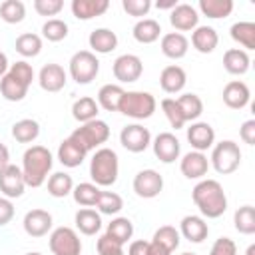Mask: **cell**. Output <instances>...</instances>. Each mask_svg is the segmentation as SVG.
<instances>
[{
  "mask_svg": "<svg viewBox=\"0 0 255 255\" xmlns=\"http://www.w3.org/2000/svg\"><path fill=\"white\" fill-rule=\"evenodd\" d=\"M191 199L201 217L217 219L227 211V195L217 179H199L191 191Z\"/></svg>",
  "mask_w": 255,
  "mask_h": 255,
  "instance_id": "6da1fadb",
  "label": "cell"
},
{
  "mask_svg": "<svg viewBox=\"0 0 255 255\" xmlns=\"http://www.w3.org/2000/svg\"><path fill=\"white\" fill-rule=\"evenodd\" d=\"M54 157L52 151L44 145H30L22 155V175L26 187H42L52 171Z\"/></svg>",
  "mask_w": 255,
  "mask_h": 255,
  "instance_id": "7a4b0ae2",
  "label": "cell"
},
{
  "mask_svg": "<svg viewBox=\"0 0 255 255\" xmlns=\"http://www.w3.org/2000/svg\"><path fill=\"white\" fill-rule=\"evenodd\" d=\"M34 80V68L26 60L10 64L8 72L0 78V94L8 102H22Z\"/></svg>",
  "mask_w": 255,
  "mask_h": 255,
  "instance_id": "3957f363",
  "label": "cell"
},
{
  "mask_svg": "<svg viewBox=\"0 0 255 255\" xmlns=\"http://www.w3.org/2000/svg\"><path fill=\"white\" fill-rule=\"evenodd\" d=\"M120 159L112 147H98L90 159V177L98 187H110L118 181Z\"/></svg>",
  "mask_w": 255,
  "mask_h": 255,
  "instance_id": "277c9868",
  "label": "cell"
},
{
  "mask_svg": "<svg viewBox=\"0 0 255 255\" xmlns=\"http://www.w3.org/2000/svg\"><path fill=\"white\" fill-rule=\"evenodd\" d=\"M155 108H157V102L149 92L131 90V92H124L118 112L131 120H147L153 116Z\"/></svg>",
  "mask_w": 255,
  "mask_h": 255,
  "instance_id": "5b68a950",
  "label": "cell"
},
{
  "mask_svg": "<svg viewBox=\"0 0 255 255\" xmlns=\"http://www.w3.org/2000/svg\"><path fill=\"white\" fill-rule=\"evenodd\" d=\"M239 165H241V149L233 139H223L219 143H213L209 167H213L221 175H229Z\"/></svg>",
  "mask_w": 255,
  "mask_h": 255,
  "instance_id": "8992f818",
  "label": "cell"
},
{
  "mask_svg": "<svg viewBox=\"0 0 255 255\" xmlns=\"http://www.w3.org/2000/svg\"><path fill=\"white\" fill-rule=\"evenodd\" d=\"M70 137L74 141H78L86 151H92L110 139V126L104 120H92V122L76 128L70 133Z\"/></svg>",
  "mask_w": 255,
  "mask_h": 255,
  "instance_id": "52a82bcc",
  "label": "cell"
},
{
  "mask_svg": "<svg viewBox=\"0 0 255 255\" xmlns=\"http://www.w3.org/2000/svg\"><path fill=\"white\" fill-rule=\"evenodd\" d=\"M100 72V60L90 50H80L70 58V76L76 84H90Z\"/></svg>",
  "mask_w": 255,
  "mask_h": 255,
  "instance_id": "ba28073f",
  "label": "cell"
},
{
  "mask_svg": "<svg viewBox=\"0 0 255 255\" xmlns=\"http://www.w3.org/2000/svg\"><path fill=\"white\" fill-rule=\"evenodd\" d=\"M48 245H50V251L54 255H80L82 253V239H80V235L76 233V229L66 227V225L56 227L50 233Z\"/></svg>",
  "mask_w": 255,
  "mask_h": 255,
  "instance_id": "9c48e42d",
  "label": "cell"
},
{
  "mask_svg": "<svg viewBox=\"0 0 255 255\" xmlns=\"http://www.w3.org/2000/svg\"><path fill=\"white\" fill-rule=\"evenodd\" d=\"M112 72H114V78L122 84H131V82H137L143 74V64H141V58L135 56V54H122L114 60V66H112Z\"/></svg>",
  "mask_w": 255,
  "mask_h": 255,
  "instance_id": "30bf717a",
  "label": "cell"
},
{
  "mask_svg": "<svg viewBox=\"0 0 255 255\" xmlns=\"http://www.w3.org/2000/svg\"><path fill=\"white\" fill-rule=\"evenodd\" d=\"M120 143L131 153H141L151 145V133L141 124H129V126L122 128Z\"/></svg>",
  "mask_w": 255,
  "mask_h": 255,
  "instance_id": "8fae6325",
  "label": "cell"
},
{
  "mask_svg": "<svg viewBox=\"0 0 255 255\" xmlns=\"http://www.w3.org/2000/svg\"><path fill=\"white\" fill-rule=\"evenodd\" d=\"M163 189V177L155 169H141L133 177V191L141 199H153Z\"/></svg>",
  "mask_w": 255,
  "mask_h": 255,
  "instance_id": "7c38bea8",
  "label": "cell"
},
{
  "mask_svg": "<svg viewBox=\"0 0 255 255\" xmlns=\"http://www.w3.org/2000/svg\"><path fill=\"white\" fill-rule=\"evenodd\" d=\"M151 147H153L155 157L161 163H173L175 159H179V153H181V143L175 137V133H171V131L157 133L151 139Z\"/></svg>",
  "mask_w": 255,
  "mask_h": 255,
  "instance_id": "4fadbf2b",
  "label": "cell"
},
{
  "mask_svg": "<svg viewBox=\"0 0 255 255\" xmlns=\"http://www.w3.org/2000/svg\"><path fill=\"white\" fill-rule=\"evenodd\" d=\"M24 189H26V181H24L22 169L14 163L6 165L0 171V191H2V195L8 197V199H16V197H22Z\"/></svg>",
  "mask_w": 255,
  "mask_h": 255,
  "instance_id": "5bb4252c",
  "label": "cell"
},
{
  "mask_svg": "<svg viewBox=\"0 0 255 255\" xmlns=\"http://www.w3.org/2000/svg\"><path fill=\"white\" fill-rule=\"evenodd\" d=\"M187 141L193 151L205 153L215 143V129L207 122H191V126L187 128Z\"/></svg>",
  "mask_w": 255,
  "mask_h": 255,
  "instance_id": "9a60e30c",
  "label": "cell"
},
{
  "mask_svg": "<svg viewBox=\"0 0 255 255\" xmlns=\"http://www.w3.org/2000/svg\"><path fill=\"white\" fill-rule=\"evenodd\" d=\"M68 82V74L66 70L60 66V64H44L42 70L38 72V84L44 92H50V94H56L60 90H64Z\"/></svg>",
  "mask_w": 255,
  "mask_h": 255,
  "instance_id": "2e32d148",
  "label": "cell"
},
{
  "mask_svg": "<svg viewBox=\"0 0 255 255\" xmlns=\"http://www.w3.org/2000/svg\"><path fill=\"white\" fill-rule=\"evenodd\" d=\"M169 24L181 34V32H193L199 26V12L191 4H177L169 12Z\"/></svg>",
  "mask_w": 255,
  "mask_h": 255,
  "instance_id": "e0dca14e",
  "label": "cell"
},
{
  "mask_svg": "<svg viewBox=\"0 0 255 255\" xmlns=\"http://www.w3.org/2000/svg\"><path fill=\"white\" fill-rule=\"evenodd\" d=\"M52 213L46 211V209H30L26 215H24V231L30 235V237H44L50 233L52 229Z\"/></svg>",
  "mask_w": 255,
  "mask_h": 255,
  "instance_id": "ac0fdd59",
  "label": "cell"
},
{
  "mask_svg": "<svg viewBox=\"0 0 255 255\" xmlns=\"http://www.w3.org/2000/svg\"><path fill=\"white\" fill-rule=\"evenodd\" d=\"M179 235L189 243H203L209 235V225L201 215H185L179 221Z\"/></svg>",
  "mask_w": 255,
  "mask_h": 255,
  "instance_id": "d6986e66",
  "label": "cell"
},
{
  "mask_svg": "<svg viewBox=\"0 0 255 255\" xmlns=\"http://www.w3.org/2000/svg\"><path fill=\"white\" fill-rule=\"evenodd\" d=\"M179 169L187 179H203L209 171V157L201 151H187L181 161H179Z\"/></svg>",
  "mask_w": 255,
  "mask_h": 255,
  "instance_id": "ffe728a7",
  "label": "cell"
},
{
  "mask_svg": "<svg viewBox=\"0 0 255 255\" xmlns=\"http://www.w3.org/2000/svg\"><path fill=\"white\" fill-rule=\"evenodd\" d=\"M251 100L249 86L241 80H231L223 88V104L231 110H243Z\"/></svg>",
  "mask_w": 255,
  "mask_h": 255,
  "instance_id": "44dd1931",
  "label": "cell"
},
{
  "mask_svg": "<svg viewBox=\"0 0 255 255\" xmlns=\"http://www.w3.org/2000/svg\"><path fill=\"white\" fill-rule=\"evenodd\" d=\"M187 84V74L181 66L177 64H171V66H165L159 74V86L165 94H177L185 88Z\"/></svg>",
  "mask_w": 255,
  "mask_h": 255,
  "instance_id": "7402d4cb",
  "label": "cell"
},
{
  "mask_svg": "<svg viewBox=\"0 0 255 255\" xmlns=\"http://www.w3.org/2000/svg\"><path fill=\"white\" fill-rule=\"evenodd\" d=\"M86 155H88V151L78 141H74L70 135L58 145V161L64 167H78V165H82Z\"/></svg>",
  "mask_w": 255,
  "mask_h": 255,
  "instance_id": "603a6c76",
  "label": "cell"
},
{
  "mask_svg": "<svg viewBox=\"0 0 255 255\" xmlns=\"http://www.w3.org/2000/svg\"><path fill=\"white\" fill-rule=\"evenodd\" d=\"M161 54L169 60H181L189 50V40L179 32H167L161 36Z\"/></svg>",
  "mask_w": 255,
  "mask_h": 255,
  "instance_id": "cb8c5ba5",
  "label": "cell"
},
{
  "mask_svg": "<svg viewBox=\"0 0 255 255\" xmlns=\"http://www.w3.org/2000/svg\"><path fill=\"white\" fill-rule=\"evenodd\" d=\"M88 44L92 48L90 52L94 54H110L118 48V36L110 28H96L90 32Z\"/></svg>",
  "mask_w": 255,
  "mask_h": 255,
  "instance_id": "d4e9b609",
  "label": "cell"
},
{
  "mask_svg": "<svg viewBox=\"0 0 255 255\" xmlns=\"http://www.w3.org/2000/svg\"><path fill=\"white\" fill-rule=\"evenodd\" d=\"M251 58L243 48H229L223 54V68L231 76H243L249 72Z\"/></svg>",
  "mask_w": 255,
  "mask_h": 255,
  "instance_id": "484cf974",
  "label": "cell"
},
{
  "mask_svg": "<svg viewBox=\"0 0 255 255\" xmlns=\"http://www.w3.org/2000/svg\"><path fill=\"white\" fill-rule=\"evenodd\" d=\"M219 44L217 30L213 26H197L191 32V46L199 54H211Z\"/></svg>",
  "mask_w": 255,
  "mask_h": 255,
  "instance_id": "4316f807",
  "label": "cell"
},
{
  "mask_svg": "<svg viewBox=\"0 0 255 255\" xmlns=\"http://www.w3.org/2000/svg\"><path fill=\"white\" fill-rule=\"evenodd\" d=\"M72 14L78 20H92L96 16H102L108 8V0H72Z\"/></svg>",
  "mask_w": 255,
  "mask_h": 255,
  "instance_id": "83f0119b",
  "label": "cell"
},
{
  "mask_svg": "<svg viewBox=\"0 0 255 255\" xmlns=\"http://www.w3.org/2000/svg\"><path fill=\"white\" fill-rule=\"evenodd\" d=\"M76 229L84 235H96L102 229V215L92 207H82L74 215Z\"/></svg>",
  "mask_w": 255,
  "mask_h": 255,
  "instance_id": "f1b7e54d",
  "label": "cell"
},
{
  "mask_svg": "<svg viewBox=\"0 0 255 255\" xmlns=\"http://www.w3.org/2000/svg\"><path fill=\"white\" fill-rule=\"evenodd\" d=\"M131 34H133L135 42H139V44H153L161 36V26L153 18H141L135 22Z\"/></svg>",
  "mask_w": 255,
  "mask_h": 255,
  "instance_id": "f546056e",
  "label": "cell"
},
{
  "mask_svg": "<svg viewBox=\"0 0 255 255\" xmlns=\"http://www.w3.org/2000/svg\"><path fill=\"white\" fill-rule=\"evenodd\" d=\"M124 92L126 90L120 84H104L98 90V106L104 108L106 112H118Z\"/></svg>",
  "mask_w": 255,
  "mask_h": 255,
  "instance_id": "4dcf8cb0",
  "label": "cell"
},
{
  "mask_svg": "<svg viewBox=\"0 0 255 255\" xmlns=\"http://www.w3.org/2000/svg\"><path fill=\"white\" fill-rule=\"evenodd\" d=\"M98 112H100V106L94 98L90 96H84V98H78L74 104H72V116L76 122L80 124H88L92 120H98Z\"/></svg>",
  "mask_w": 255,
  "mask_h": 255,
  "instance_id": "1f68e13d",
  "label": "cell"
},
{
  "mask_svg": "<svg viewBox=\"0 0 255 255\" xmlns=\"http://www.w3.org/2000/svg\"><path fill=\"white\" fill-rule=\"evenodd\" d=\"M40 135V124L32 118H24V120H18L14 126H12V137L18 141V143H32L36 141Z\"/></svg>",
  "mask_w": 255,
  "mask_h": 255,
  "instance_id": "d6a6232c",
  "label": "cell"
},
{
  "mask_svg": "<svg viewBox=\"0 0 255 255\" xmlns=\"http://www.w3.org/2000/svg\"><path fill=\"white\" fill-rule=\"evenodd\" d=\"M199 12L211 20L227 18L233 12V0H199Z\"/></svg>",
  "mask_w": 255,
  "mask_h": 255,
  "instance_id": "836d02e7",
  "label": "cell"
},
{
  "mask_svg": "<svg viewBox=\"0 0 255 255\" xmlns=\"http://www.w3.org/2000/svg\"><path fill=\"white\" fill-rule=\"evenodd\" d=\"M106 235H110L120 245H126L133 235V223L128 217H114L106 227Z\"/></svg>",
  "mask_w": 255,
  "mask_h": 255,
  "instance_id": "e575fe53",
  "label": "cell"
},
{
  "mask_svg": "<svg viewBox=\"0 0 255 255\" xmlns=\"http://www.w3.org/2000/svg\"><path fill=\"white\" fill-rule=\"evenodd\" d=\"M231 38L247 50H255V24L253 22H235L229 28Z\"/></svg>",
  "mask_w": 255,
  "mask_h": 255,
  "instance_id": "d590c367",
  "label": "cell"
},
{
  "mask_svg": "<svg viewBox=\"0 0 255 255\" xmlns=\"http://www.w3.org/2000/svg\"><path fill=\"white\" fill-rule=\"evenodd\" d=\"M177 106L185 118V124L187 122H197V118L203 114V102L197 94H181L177 98Z\"/></svg>",
  "mask_w": 255,
  "mask_h": 255,
  "instance_id": "8d00e7d4",
  "label": "cell"
},
{
  "mask_svg": "<svg viewBox=\"0 0 255 255\" xmlns=\"http://www.w3.org/2000/svg\"><path fill=\"white\" fill-rule=\"evenodd\" d=\"M72 189H74V179H72L70 173L56 171V173H52L48 177V193L52 197H58V199L60 197H66V195L72 193Z\"/></svg>",
  "mask_w": 255,
  "mask_h": 255,
  "instance_id": "74e56055",
  "label": "cell"
},
{
  "mask_svg": "<svg viewBox=\"0 0 255 255\" xmlns=\"http://www.w3.org/2000/svg\"><path fill=\"white\" fill-rule=\"evenodd\" d=\"M102 189L96 185V183H90V181H84V183H78L74 185L72 189V195H74V201L82 207H94L98 197H100Z\"/></svg>",
  "mask_w": 255,
  "mask_h": 255,
  "instance_id": "f35d334b",
  "label": "cell"
},
{
  "mask_svg": "<svg viewBox=\"0 0 255 255\" xmlns=\"http://www.w3.org/2000/svg\"><path fill=\"white\" fill-rule=\"evenodd\" d=\"M16 52L24 58H36L40 52H42V38L38 34H32V32H26V34H20L16 38V44H14Z\"/></svg>",
  "mask_w": 255,
  "mask_h": 255,
  "instance_id": "ab89813d",
  "label": "cell"
},
{
  "mask_svg": "<svg viewBox=\"0 0 255 255\" xmlns=\"http://www.w3.org/2000/svg\"><path fill=\"white\" fill-rule=\"evenodd\" d=\"M233 225L241 235H253L255 233V207L241 205L233 213Z\"/></svg>",
  "mask_w": 255,
  "mask_h": 255,
  "instance_id": "60d3db41",
  "label": "cell"
},
{
  "mask_svg": "<svg viewBox=\"0 0 255 255\" xmlns=\"http://www.w3.org/2000/svg\"><path fill=\"white\" fill-rule=\"evenodd\" d=\"M96 207H98V213L100 215H116V213L122 211L124 199L116 191H102L100 197H98V201H96Z\"/></svg>",
  "mask_w": 255,
  "mask_h": 255,
  "instance_id": "b9f144b4",
  "label": "cell"
},
{
  "mask_svg": "<svg viewBox=\"0 0 255 255\" xmlns=\"http://www.w3.org/2000/svg\"><path fill=\"white\" fill-rule=\"evenodd\" d=\"M0 18L6 24H20L26 18V6L22 0H4L0 4Z\"/></svg>",
  "mask_w": 255,
  "mask_h": 255,
  "instance_id": "7bdbcfd3",
  "label": "cell"
},
{
  "mask_svg": "<svg viewBox=\"0 0 255 255\" xmlns=\"http://www.w3.org/2000/svg\"><path fill=\"white\" fill-rule=\"evenodd\" d=\"M179 239H181V235H179V231H177L173 225H161V227L153 233V237H151V241H155L157 245H161V247L167 249L169 253H173V251L179 247Z\"/></svg>",
  "mask_w": 255,
  "mask_h": 255,
  "instance_id": "ee69618b",
  "label": "cell"
},
{
  "mask_svg": "<svg viewBox=\"0 0 255 255\" xmlns=\"http://www.w3.org/2000/svg\"><path fill=\"white\" fill-rule=\"evenodd\" d=\"M159 106H161V112L165 114V118H167V122L173 129H181L185 126V118H183L175 98H163Z\"/></svg>",
  "mask_w": 255,
  "mask_h": 255,
  "instance_id": "f6af8a7d",
  "label": "cell"
},
{
  "mask_svg": "<svg viewBox=\"0 0 255 255\" xmlns=\"http://www.w3.org/2000/svg\"><path fill=\"white\" fill-rule=\"evenodd\" d=\"M42 36L48 42H62L68 36V24L60 18H50L42 26Z\"/></svg>",
  "mask_w": 255,
  "mask_h": 255,
  "instance_id": "bcb514c9",
  "label": "cell"
},
{
  "mask_svg": "<svg viewBox=\"0 0 255 255\" xmlns=\"http://www.w3.org/2000/svg\"><path fill=\"white\" fill-rule=\"evenodd\" d=\"M151 0H122V8L129 14V16H135V18H141V16H147V12L151 10Z\"/></svg>",
  "mask_w": 255,
  "mask_h": 255,
  "instance_id": "7dc6e473",
  "label": "cell"
},
{
  "mask_svg": "<svg viewBox=\"0 0 255 255\" xmlns=\"http://www.w3.org/2000/svg\"><path fill=\"white\" fill-rule=\"evenodd\" d=\"M64 8L62 0H34V10L40 16H56Z\"/></svg>",
  "mask_w": 255,
  "mask_h": 255,
  "instance_id": "c3c4849f",
  "label": "cell"
},
{
  "mask_svg": "<svg viewBox=\"0 0 255 255\" xmlns=\"http://www.w3.org/2000/svg\"><path fill=\"white\" fill-rule=\"evenodd\" d=\"M209 255H237V245L229 237H219L209 249Z\"/></svg>",
  "mask_w": 255,
  "mask_h": 255,
  "instance_id": "681fc988",
  "label": "cell"
},
{
  "mask_svg": "<svg viewBox=\"0 0 255 255\" xmlns=\"http://www.w3.org/2000/svg\"><path fill=\"white\" fill-rule=\"evenodd\" d=\"M96 249H98V255H108V253H116V251H122L124 245H120L118 241H114L110 235H100V239L96 241Z\"/></svg>",
  "mask_w": 255,
  "mask_h": 255,
  "instance_id": "f907efd6",
  "label": "cell"
},
{
  "mask_svg": "<svg viewBox=\"0 0 255 255\" xmlns=\"http://www.w3.org/2000/svg\"><path fill=\"white\" fill-rule=\"evenodd\" d=\"M14 217V203L8 197H0V227L8 225Z\"/></svg>",
  "mask_w": 255,
  "mask_h": 255,
  "instance_id": "816d5d0a",
  "label": "cell"
},
{
  "mask_svg": "<svg viewBox=\"0 0 255 255\" xmlns=\"http://www.w3.org/2000/svg\"><path fill=\"white\" fill-rule=\"evenodd\" d=\"M239 137L247 143V145H255V120H247L241 124L239 128Z\"/></svg>",
  "mask_w": 255,
  "mask_h": 255,
  "instance_id": "f5cc1de1",
  "label": "cell"
},
{
  "mask_svg": "<svg viewBox=\"0 0 255 255\" xmlns=\"http://www.w3.org/2000/svg\"><path fill=\"white\" fill-rule=\"evenodd\" d=\"M128 255H149V241L135 239L128 247Z\"/></svg>",
  "mask_w": 255,
  "mask_h": 255,
  "instance_id": "db71d44e",
  "label": "cell"
},
{
  "mask_svg": "<svg viewBox=\"0 0 255 255\" xmlns=\"http://www.w3.org/2000/svg\"><path fill=\"white\" fill-rule=\"evenodd\" d=\"M6 165H10V151H8V147L0 141V171H2Z\"/></svg>",
  "mask_w": 255,
  "mask_h": 255,
  "instance_id": "11a10c76",
  "label": "cell"
},
{
  "mask_svg": "<svg viewBox=\"0 0 255 255\" xmlns=\"http://www.w3.org/2000/svg\"><path fill=\"white\" fill-rule=\"evenodd\" d=\"M149 255H171V253L163 249L161 245H157L155 241H149Z\"/></svg>",
  "mask_w": 255,
  "mask_h": 255,
  "instance_id": "9f6ffc18",
  "label": "cell"
},
{
  "mask_svg": "<svg viewBox=\"0 0 255 255\" xmlns=\"http://www.w3.org/2000/svg\"><path fill=\"white\" fill-rule=\"evenodd\" d=\"M8 68H10V64H8V56H6V54L0 50V78H2V76L8 72Z\"/></svg>",
  "mask_w": 255,
  "mask_h": 255,
  "instance_id": "6f0895ef",
  "label": "cell"
},
{
  "mask_svg": "<svg viewBox=\"0 0 255 255\" xmlns=\"http://www.w3.org/2000/svg\"><path fill=\"white\" fill-rule=\"evenodd\" d=\"M175 6H177L175 0H171V2H157L155 4V8H159V10H173Z\"/></svg>",
  "mask_w": 255,
  "mask_h": 255,
  "instance_id": "680465c9",
  "label": "cell"
},
{
  "mask_svg": "<svg viewBox=\"0 0 255 255\" xmlns=\"http://www.w3.org/2000/svg\"><path fill=\"white\" fill-rule=\"evenodd\" d=\"M253 253H255V245H249L247 251H245V255H253Z\"/></svg>",
  "mask_w": 255,
  "mask_h": 255,
  "instance_id": "91938a15",
  "label": "cell"
},
{
  "mask_svg": "<svg viewBox=\"0 0 255 255\" xmlns=\"http://www.w3.org/2000/svg\"><path fill=\"white\" fill-rule=\"evenodd\" d=\"M108 255H126V253H124V249H122V251H116V253H108Z\"/></svg>",
  "mask_w": 255,
  "mask_h": 255,
  "instance_id": "94428289",
  "label": "cell"
},
{
  "mask_svg": "<svg viewBox=\"0 0 255 255\" xmlns=\"http://www.w3.org/2000/svg\"><path fill=\"white\" fill-rule=\"evenodd\" d=\"M26 255H42V253H38V251H32V253H26Z\"/></svg>",
  "mask_w": 255,
  "mask_h": 255,
  "instance_id": "6125c7cd",
  "label": "cell"
},
{
  "mask_svg": "<svg viewBox=\"0 0 255 255\" xmlns=\"http://www.w3.org/2000/svg\"><path fill=\"white\" fill-rule=\"evenodd\" d=\"M179 255H197V253H189V251H185V253H179Z\"/></svg>",
  "mask_w": 255,
  "mask_h": 255,
  "instance_id": "be15d7a7",
  "label": "cell"
}]
</instances>
